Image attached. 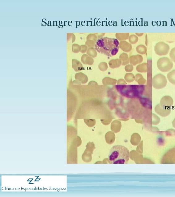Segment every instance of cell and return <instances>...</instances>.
<instances>
[{
  "label": "cell",
  "instance_id": "cb8c5ba5",
  "mask_svg": "<svg viewBox=\"0 0 175 197\" xmlns=\"http://www.w3.org/2000/svg\"><path fill=\"white\" fill-rule=\"evenodd\" d=\"M99 70L102 71H105L107 70L108 68L107 63L105 62H102L99 65Z\"/></svg>",
  "mask_w": 175,
  "mask_h": 197
},
{
  "label": "cell",
  "instance_id": "7c38bea8",
  "mask_svg": "<svg viewBox=\"0 0 175 197\" xmlns=\"http://www.w3.org/2000/svg\"><path fill=\"white\" fill-rule=\"evenodd\" d=\"M72 67L75 71H80L83 69V66L81 63L76 60H72Z\"/></svg>",
  "mask_w": 175,
  "mask_h": 197
},
{
  "label": "cell",
  "instance_id": "484cf974",
  "mask_svg": "<svg viewBox=\"0 0 175 197\" xmlns=\"http://www.w3.org/2000/svg\"><path fill=\"white\" fill-rule=\"evenodd\" d=\"M96 42L92 40H87V41L85 43L87 45L89 48H93L95 47Z\"/></svg>",
  "mask_w": 175,
  "mask_h": 197
},
{
  "label": "cell",
  "instance_id": "5bb4252c",
  "mask_svg": "<svg viewBox=\"0 0 175 197\" xmlns=\"http://www.w3.org/2000/svg\"><path fill=\"white\" fill-rule=\"evenodd\" d=\"M116 37L117 39L121 41H123L129 38V33H117L116 34Z\"/></svg>",
  "mask_w": 175,
  "mask_h": 197
},
{
  "label": "cell",
  "instance_id": "e0dca14e",
  "mask_svg": "<svg viewBox=\"0 0 175 197\" xmlns=\"http://www.w3.org/2000/svg\"><path fill=\"white\" fill-rule=\"evenodd\" d=\"M137 70L138 72L140 73H146L147 71V63L138 65L137 67Z\"/></svg>",
  "mask_w": 175,
  "mask_h": 197
},
{
  "label": "cell",
  "instance_id": "d6a6232c",
  "mask_svg": "<svg viewBox=\"0 0 175 197\" xmlns=\"http://www.w3.org/2000/svg\"></svg>",
  "mask_w": 175,
  "mask_h": 197
},
{
  "label": "cell",
  "instance_id": "7a4b0ae2",
  "mask_svg": "<svg viewBox=\"0 0 175 197\" xmlns=\"http://www.w3.org/2000/svg\"><path fill=\"white\" fill-rule=\"evenodd\" d=\"M129 158V150L123 146H114L109 152V159L113 164H127Z\"/></svg>",
  "mask_w": 175,
  "mask_h": 197
},
{
  "label": "cell",
  "instance_id": "8fae6325",
  "mask_svg": "<svg viewBox=\"0 0 175 197\" xmlns=\"http://www.w3.org/2000/svg\"><path fill=\"white\" fill-rule=\"evenodd\" d=\"M81 61L84 64H87L90 66L93 65L94 63L93 58L85 54L83 55L81 57Z\"/></svg>",
  "mask_w": 175,
  "mask_h": 197
},
{
  "label": "cell",
  "instance_id": "ba28073f",
  "mask_svg": "<svg viewBox=\"0 0 175 197\" xmlns=\"http://www.w3.org/2000/svg\"><path fill=\"white\" fill-rule=\"evenodd\" d=\"M143 61V58L141 55L137 54L130 57L129 61L130 63L133 66L141 63Z\"/></svg>",
  "mask_w": 175,
  "mask_h": 197
},
{
  "label": "cell",
  "instance_id": "4dcf8cb0",
  "mask_svg": "<svg viewBox=\"0 0 175 197\" xmlns=\"http://www.w3.org/2000/svg\"><path fill=\"white\" fill-rule=\"evenodd\" d=\"M118 84H126L127 83L125 82V81L123 79H119L117 82Z\"/></svg>",
  "mask_w": 175,
  "mask_h": 197
},
{
  "label": "cell",
  "instance_id": "2e32d148",
  "mask_svg": "<svg viewBox=\"0 0 175 197\" xmlns=\"http://www.w3.org/2000/svg\"><path fill=\"white\" fill-rule=\"evenodd\" d=\"M117 80L115 79L109 77H105L103 80V84L104 85H114L116 84Z\"/></svg>",
  "mask_w": 175,
  "mask_h": 197
},
{
  "label": "cell",
  "instance_id": "ffe728a7",
  "mask_svg": "<svg viewBox=\"0 0 175 197\" xmlns=\"http://www.w3.org/2000/svg\"><path fill=\"white\" fill-rule=\"evenodd\" d=\"M135 80L136 82L139 84H144L146 82V80L143 78L142 75L140 74H137L135 76Z\"/></svg>",
  "mask_w": 175,
  "mask_h": 197
},
{
  "label": "cell",
  "instance_id": "9c48e42d",
  "mask_svg": "<svg viewBox=\"0 0 175 197\" xmlns=\"http://www.w3.org/2000/svg\"><path fill=\"white\" fill-rule=\"evenodd\" d=\"M119 48L126 52H129L132 50V46L131 44L126 41H121L119 44Z\"/></svg>",
  "mask_w": 175,
  "mask_h": 197
},
{
  "label": "cell",
  "instance_id": "83f0119b",
  "mask_svg": "<svg viewBox=\"0 0 175 197\" xmlns=\"http://www.w3.org/2000/svg\"><path fill=\"white\" fill-rule=\"evenodd\" d=\"M87 40H92L94 41L95 42H96L97 40V37L95 34H89V35L87 36Z\"/></svg>",
  "mask_w": 175,
  "mask_h": 197
},
{
  "label": "cell",
  "instance_id": "f546056e",
  "mask_svg": "<svg viewBox=\"0 0 175 197\" xmlns=\"http://www.w3.org/2000/svg\"><path fill=\"white\" fill-rule=\"evenodd\" d=\"M88 49V46L87 45H82L81 46L80 52L82 53H85L87 52Z\"/></svg>",
  "mask_w": 175,
  "mask_h": 197
},
{
  "label": "cell",
  "instance_id": "6da1fadb",
  "mask_svg": "<svg viewBox=\"0 0 175 197\" xmlns=\"http://www.w3.org/2000/svg\"><path fill=\"white\" fill-rule=\"evenodd\" d=\"M119 42L117 39L102 37L96 42L95 49L99 53L108 57L116 55L119 52Z\"/></svg>",
  "mask_w": 175,
  "mask_h": 197
},
{
  "label": "cell",
  "instance_id": "4fadbf2b",
  "mask_svg": "<svg viewBox=\"0 0 175 197\" xmlns=\"http://www.w3.org/2000/svg\"><path fill=\"white\" fill-rule=\"evenodd\" d=\"M122 62L119 59L111 60L109 62L110 67L112 69L119 68L122 65Z\"/></svg>",
  "mask_w": 175,
  "mask_h": 197
},
{
  "label": "cell",
  "instance_id": "1f68e13d",
  "mask_svg": "<svg viewBox=\"0 0 175 197\" xmlns=\"http://www.w3.org/2000/svg\"><path fill=\"white\" fill-rule=\"evenodd\" d=\"M172 125L173 127L175 128V119H174V120L172 122Z\"/></svg>",
  "mask_w": 175,
  "mask_h": 197
},
{
  "label": "cell",
  "instance_id": "30bf717a",
  "mask_svg": "<svg viewBox=\"0 0 175 197\" xmlns=\"http://www.w3.org/2000/svg\"><path fill=\"white\" fill-rule=\"evenodd\" d=\"M75 78L80 84H85L88 81V78L86 75L81 72L77 73L75 75Z\"/></svg>",
  "mask_w": 175,
  "mask_h": 197
},
{
  "label": "cell",
  "instance_id": "8992f818",
  "mask_svg": "<svg viewBox=\"0 0 175 197\" xmlns=\"http://www.w3.org/2000/svg\"><path fill=\"white\" fill-rule=\"evenodd\" d=\"M173 104V100L172 97L169 96H165L163 97L160 101V105L165 109H171Z\"/></svg>",
  "mask_w": 175,
  "mask_h": 197
},
{
  "label": "cell",
  "instance_id": "5b68a950",
  "mask_svg": "<svg viewBox=\"0 0 175 197\" xmlns=\"http://www.w3.org/2000/svg\"><path fill=\"white\" fill-rule=\"evenodd\" d=\"M154 51L158 55H166L170 50V46L164 42H160L156 43L154 47Z\"/></svg>",
  "mask_w": 175,
  "mask_h": 197
},
{
  "label": "cell",
  "instance_id": "7402d4cb",
  "mask_svg": "<svg viewBox=\"0 0 175 197\" xmlns=\"http://www.w3.org/2000/svg\"><path fill=\"white\" fill-rule=\"evenodd\" d=\"M125 79L127 82L131 83L135 80V76L132 73H127L125 75Z\"/></svg>",
  "mask_w": 175,
  "mask_h": 197
},
{
  "label": "cell",
  "instance_id": "f1b7e54d",
  "mask_svg": "<svg viewBox=\"0 0 175 197\" xmlns=\"http://www.w3.org/2000/svg\"><path fill=\"white\" fill-rule=\"evenodd\" d=\"M134 67L133 65H128L125 66V70L127 72H131L133 70Z\"/></svg>",
  "mask_w": 175,
  "mask_h": 197
},
{
  "label": "cell",
  "instance_id": "4316f807",
  "mask_svg": "<svg viewBox=\"0 0 175 197\" xmlns=\"http://www.w3.org/2000/svg\"><path fill=\"white\" fill-rule=\"evenodd\" d=\"M170 57L172 62L175 63V48H173L170 53Z\"/></svg>",
  "mask_w": 175,
  "mask_h": 197
},
{
  "label": "cell",
  "instance_id": "277c9868",
  "mask_svg": "<svg viewBox=\"0 0 175 197\" xmlns=\"http://www.w3.org/2000/svg\"><path fill=\"white\" fill-rule=\"evenodd\" d=\"M168 81L166 77L162 74H158L155 76L152 79V84L154 88L160 90L165 87Z\"/></svg>",
  "mask_w": 175,
  "mask_h": 197
},
{
  "label": "cell",
  "instance_id": "d6986e66",
  "mask_svg": "<svg viewBox=\"0 0 175 197\" xmlns=\"http://www.w3.org/2000/svg\"><path fill=\"white\" fill-rule=\"evenodd\" d=\"M136 50L139 54H144L147 52V48L143 45H140L136 48Z\"/></svg>",
  "mask_w": 175,
  "mask_h": 197
},
{
  "label": "cell",
  "instance_id": "9a60e30c",
  "mask_svg": "<svg viewBox=\"0 0 175 197\" xmlns=\"http://www.w3.org/2000/svg\"><path fill=\"white\" fill-rule=\"evenodd\" d=\"M119 59L122 62V66H125L129 64V59L128 54L126 53H123L119 57Z\"/></svg>",
  "mask_w": 175,
  "mask_h": 197
},
{
  "label": "cell",
  "instance_id": "3957f363",
  "mask_svg": "<svg viewBox=\"0 0 175 197\" xmlns=\"http://www.w3.org/2000/svg\"><path fill=\"white\" fill-rule=\"evenodd\" d=\"M157 66L159 70L161 72H166L172 70L173 64L170 58L166 57L162 58L157 61Z\"/></svg>",
  "mask_w": 175,
  "mask_h": 197
},
{
  "label": "cell",
  "instance_id": "52a82bcc",
  "mask_svg": "<svg viewBox=\"0 0 175 197\" xmlns=\"http://www.w3.org/2000/svg\"><path fill=\"white\" fill-rule=\"evenodd\" d=\"M155 111L158 114L162 117H166L170 114L171 109H165L160 104H158L155 108Z\"/></svg>",
  "mask_w": 175,
  "mask_h": 197
},
{
  "label": "cell",
  "instance_id": "603a6c76",
  "mask_svg": "<svg viewBox=\"0 0 175 197\" xmlns=\"http://www.w3.org/2000/svg\"><path fill=\"white\" fill-rule=\"evenodd\" d=\"M129 41L131 44H135L137 43L138 41V36L135 34H132L129 37Z\"/></svg>",
  "mask_w": 175,
  "mask_h": 197
},
{
  "label": "cell",
  "instance_id": "44dd1931",
  "mask_svg": "<svg viewBox=\"0 0 175 197\" xmlns=\"http://www.w3.org/2000/svg\"><path fill=\"white\" fill-rule=\"evenodd\" d=\"M87 53L88 56L92 58H95L97 56V51L93 48H89L87 51Z\"/></svg>",
  "mask_w": 175,
  "mask_h": 197
},
{
  "label": "cell",
  "instance_id": "ac0fdd59",
  "mask_svg": "<svg viewBox=\"0 0 175 197\" xmlns=\"http://www.w3.org/2000/svg\"><path fill=\"white\" fill-rule=\"evenodd\" d=\"M167 78L170 83L175 85V70H173L168 73Z\"/></svg>",
  "mask_w": 175,
  "mask_h": 197
},
{
  "label": "cell",
  "instance_id": "d4e9b609",
  "mask_svg": "<svg viewBox=\"0 0 175 197\" xmlns=\"http://www.w3.org/2000/svg\"><path fill=\"white\" fill-rule=\"evenodd\" d=\"M72 49L73 52L77 53L79 52H80L81 46H79V45L77 44L73 45Z\"/></svg>",
  "mask_w": 175,
  "mask_h": 197
}]
</instances>
